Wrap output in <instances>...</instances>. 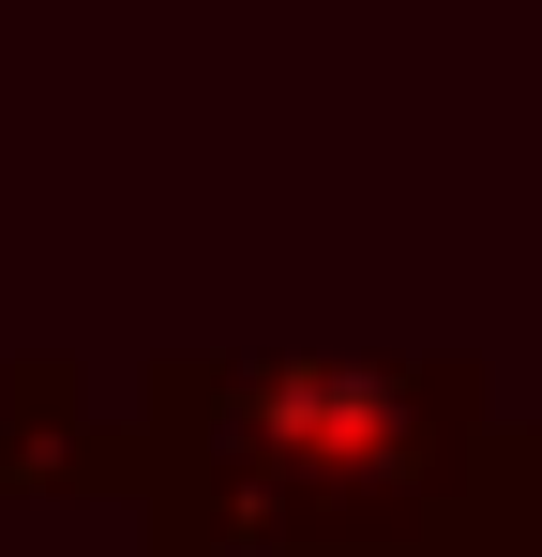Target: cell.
I'll return each mask as SVG.
<instances>
[{"instance_id": "cell-1", "label": "cell", "mask_w": 542, "mask_h": 557, "mask_svg": "<svg viewBox=\"0 0 542 557\" xmlns=\"http://www.w3.org/2000/svg\"><path fill=\"white\" fill-rule=\"evenodd\" d=\"M211 482L196 528L226 557H422L482 512V376L467 362H301L196 392Z\"/></svg>"}, {"instance_id": "cell-2", "label": "cell", "mask_w": 542, "mask_h": 557, "mask_svg": "<svg viewBox=\"0 0 542 557\" xmlns=\"http://www.w3.org/2000/svg\"><path fill=\"white\" fill-rule=\"evenodd\" d=\"M467 557H542V437H497V453H482V512H467Z\"/></svg>"}]
</instances>
